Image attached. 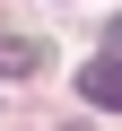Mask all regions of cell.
Returning a JSON list of instances; mask_svg holds the SVG:
<instances>
[{
    "instance_id": "1",
    "label": "cell",
    "mask_w": 122,
    "mask_h": 131,
    "mask_svg": "<svg viewBox=\"0 0 122 131\" xmlns=\"http://www.w3.org/2000/svg\"><path fill=\"white\" fill-rule=\"evenodd\" d=\"M79 88H87V105H105V114H122V52H96Z\"/></svg>"
},
{
    "instance_id": "2",
    "label": "cell",
    "mask_w": 122,
    "mask_h": 131,
    "mask_svg": "<svg viewBox=\"0 0 122 131\" xmlns=\"http://www.w3.org/2000/svg\"><path fill=\"white\" fill-rule=\"evenodd\" d=\"M0 70H9V79H26V70H44V44H26V35H9V44H0Z\"/></svg>"
},
{
    "instance_id": "3",
    "label": "cell",
    "mask_w": 122,
    "mask_h": 131,
    "mask_svg": "<svg viewBox=\"0 0 122 131\" xmlns=\"http://www.w3.org/2000/svg\"><path fill=\"white\" fill-rule=\"evenodd\" d=\"M113 52H122V18H113Z\"/></svg>"
}]
</instances>
